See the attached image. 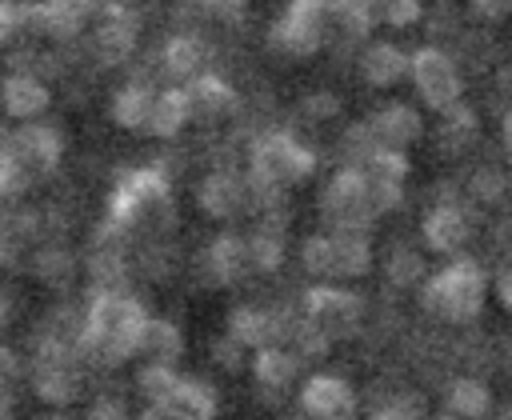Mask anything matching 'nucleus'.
<instances>
[{"instance_id":"1","label":"nucleus","mask_w":512,"mask_h":420,"mask_svg":"<svg viewBox=\"0 0 512 420\" xmlns=\"http://www.w3.org/2000/svg\"><path fill=\"white\" fill-rule=\"evenodd\" d=\"M148 324V308L120 292V288H96L92 300L80 308V360L84 364H124L140 352Z\"/></svg>"},{"instance_id":"2","label":"nucleus","mask_w":512,"mask_h":420,"mask_svg":"<svg viewBox=\"0 0 512 420\" xmlns=\"http://www.w3.org/2000/svg\"><path fill=\"white\" fill-rule=\"evenodd\" d=\"M28 384L48 408H68L84 388V360H80L76 340L40 332L36 344H32Z\"/></svg>"},{"instance_id":"3","label":"nucleus","mask_w":512,"mask_h":420,"mask_svg":"<svg viewBox=\"0 0 512 420\" xmlns=\"http://www.w3.org/2000/svg\"><path fill=\"white\" fill-rule=\"evenodd\" d=\"M316 168V156L312 148H304L296 136L288 132H268L256 140L252 148V160H248V196L256 200H272L284 184H296L304 176H312Z\"/></svg>"},{"instance_id":"4","label":"nucleus","mask_w":512,"mask_h":420,"mask_svg":"<svg viewBox=\"0 0 512 420\" xmlns=\"http://www.w3.org/2000/svg\"><path fill=\"white\" fill-rule=\"evenodd\" d=\"M160 208H168V176L160 168H132L108 192L104 232L124 236V232H132L140 220H148Z\"/></svg>"},{"instance_id":"5","label":"nucleus","mask_w":512,"mask_h":420,"mask_svg":"<svg viewBox=\"0 0 512 420\" xmlns=\"http://www.w3.org/2000/svg\"><path fill=\"white\" fill-rule=\"evenodd\" d=\"M484 272L472 264V260H456V264H448L444 272H436L432 280H428V288H424V304L436 312V316H444V320H452V324H468L480 308H484Z\"/></svg>"},{"instance_id":"6","label":"nucleus","mask_w":512,"mask_h":420,"mask_svg":"<svg viewBox=\"0 0 512 420\" xmlns=\"http://www.w3.org/2000/svg\"><path fill=\"white\" fill-rule=\"evenodd\" d=\"M0 148H8L32 176L44 184L64 164V132L48 120H24L16 128H0Z\"/></svg>"},{"instance_id":"7","label":"nucleus","mask_w":512,"mask_h":420,"mask_svg":"<svg viewBox=\"0 0 512 420\" xmlns=\"http://www.w3.org/2000/svg\"><path fill=\"white\" fill-rule=\"evenodd\" d=\"M324 216L332 220V228H360V232H368L376 208L368 200V176H364V168L352 164V168H340L328 180V188H324Z\"/></svg>"},{"instance_id":"8","label":"nucleus","mask_w":512,"mask_h":420,"mask_svg":"<svg viewBox=\"0 0 512 420\" xmlns=\"http://www.w3.org/2000/svg\"><path fill=\"white\" fill-rule=\"evenodd\" d=\"M136 32H140V20L128 4L120 0H100L96 16H92V56L100 64H120L132 56L136 48Z\"/></svg>"},{"instance_id":"9","label":"nucleus","mask_w":512,"mask_h":420,"mask_svg":"<svg viewBox=\"0 0 512 420\" xmlns=\"http://www.w3.org/2000/svg\"><path fill=\"white\" fill-rule=\"evenodd\" d=\"M328 16H332V4H328V0H292L288 12L276 20L272 40H276L284 52H292V56H308V52L320 48Z\"/></svg>"},{"instance_id":"10","label":"nucleus","mask_w":512,"mask_h":420,"mask_svg":"<svg viewBox=\"0 0 512 420\" xmlns=\"http://www.w3.org/2000/svg\"><path fill=\"white\" fill-rule=\"evenodd\" d=\"M408 76L416 80V92L424 96L428 108H456L460 104V76L456 64L440 52V48H420L416 56H408Z\"/></svg>"},{"instance_id":"11","label":"nucleus","mask_w":512,"mask_h":420,"mask_svg":"<svg viewBox=\"0 0 512 420\" xmlns=\"http://www.w3.org/2000/svg\"><path fill=\"white\" fill-rule=\"evenodd\" d=\"M96 8L100 0H40L32 8H20V16L24 24H32V32L48 40H72L92 24Z\"/></svg>"},{"instance_id":"12","label":"nucleus","mask_w":512,"mask_h":420,"mask_svg":"<svg viewBox=\"0 0 512 420\" xmlns=\"http://www.w3.org/2000/svg\"><path fill=\"white\" fill-rule=\"evenodd\" d=\"M52 104V88L40 72L32 68H12L4 80H0V108L12 124H24V120H40Z\"/></svg>"},{"instance_id":"13","label":"nucleus","mask_w":512,"mask_h":420,"mask_svg":"<svg viewBox=\"0 0 512 420\" xmlns=\"http://www.w3.org/2000/svg\"><path fill=\"white\" fill-rule=\"evenodd\" d=\"M360 312H364V304L352 292H344V288L320 284V288H308V296H304V320H312L316 328H324L332 340L344 336V332H352L360 324Z\"/></svg>"},{"instance_id":"14","label":"nucleus","mask_w":512,"mask_h":420,"mask_svg":"<svg viewBox=\"0 0 512 420\" xmlns=\"http://www.w3.org/2000/svg\"><path fill=\"white\" fill-rule=\"evenodd\" d=\"M300 408L312 420H352L356 416V396L340 376H312L300 388Z\"/></svg>"},{"instance_id":"15","label":"nucleus","mask_w":512,"mask_h":420,"mask_svg":"<svg viewBox=\"0 0 512 420\" xmlns=\"http://www.w3.org/2000/svg\"><path fill=\"white\" fill-rule=\"evenodd\" d=\"M24 264L48 288H68L72 276H76V256H72V248L64 240H36L28 248V256H24Z\"/></svg>"},{"instance_id":"16","label":"nucleus","mask_w":512,"mask_h":420,"mask_svg":"<svg viewBox=\"0 0 512 420\" xmlns=\"http://www.w3.org/2000/svg\"><path fill=\"white\" fill-rule=\"evenodd\" d=\"M228 336H232L240 348H252V352H256V348H264V344H276V340L284 336V324H280V316L244 304V308H232V316H228Z\"/></svg>"},{"instance_id":"17","label":"nucleus","mask_w":512,"mask_h":420,"mask_svg":"<svg viewBox=\"0 0 512 420\" xmlns=\"http://www.w3.org/2000/svg\"><path fill=\"white\" fill-rule=\"evenodd\" d=\"M164 408L172 420H216V392L196 376H176Z\"/></svg>"},{"instance_id":"18","label":"nucleus","mask_w":512,"mask_h":420,"mask_svg":"<svg viewBox=\"0 0 512 420\" xmlns=\"http://www.w3.org/2000/svg\"><path fill=\"white\" fill-rule=\"evenodd\" d=\"M196 200H200V208H204L208 216L228 220V216H236V212L248 204V188H244V180H236L232 172H212V176L200 180Z\"/></svg>"},{"instance_id":"19","label":"nucleus","mask_w":512,"mask_h":420,"mask_svg":"<svg viewBox=\"0 0 512 420\" xmlns=\"http://www.w3.org/2000/svg\"><path fill=\"white\" fill-rule=\"evenodd\" d=\"M204 268L216 284H236L252 272V260H248V244L240 236H216L204 252Z\"/></svg>"},{"instance_id":"20","label":"nucleus","mask_w":512,"mask_h":420,"mask_svg":"<svg viewBox=\"0 0 512 420\" xmlns=\"http://www.w3.org/2000/svg\"><path fill=\"white\" fill-rule=\"evenodd\" d=\"M192 120V108H188V96H184V88H160L156 96H152V108H148V124H144V132H152V136H160V140H172V136H180V128Z\"/></svg>"},{"instance_id":"21","label":"nucleus","mask_w":512,"mask_h":420,"mask_svg":"<svg viewBox=\"0 0 512 420\" xmlns=\"http://www.w3.org/2000/svg\"><path fill=\"white\" fill-rule=\"evenodd\" d=\"M424 244L428 248H436V252H456L460 244H464V236H468V216L456 208V204H436V208H428V216H424Z\"/></svg>"},{"instance_id":"22","label":"nucleus","mask_w":512,"mask_h":420,"mask_svg":"<svg viewBox=\"0 0 512 420\" xmlns=\"http://www.w3.org/2000/svg\"><path fill=\"white\" fill-rule=\"evenodd\" d=\"M332 276H364L372 268V244L360 228H332Z\"/></svg>"},{"instance_id":"23","label":"nucleus","mask_w":512,"mask_h":420,"mask_svg":"<svg viewBox=\"0 0 512 420\" xmlns=\"http://www.w3.org/2000/svg\"><path fill=\"white\" fill-rule=\"evenodd\" d=\"M152 96H156V88H152V84H144V80H128V84H120V88L112 92L108 116H112L120 128H128V132H144V124H148V108H152Z\"/></svg>"},{"instance_id":"24","label":"nucleus","mask_w":512,"mask_h":420,"mask_svg":"<svg viewBox=\"0 0 512 420\" xmlns=\"http://www.w3.org/2000/svg\"><path fill=\"white\" fill-rule=\"evenodd\" d=\"M368 128H372L376 144H384V148H404V144H412V140L420 136V116H416V108H408V104H388V108H380V112L368 120Z\"/></svg>"},{"instance_id":"25","label":"nucleus","mask_w":512,"mask_h":420,"mask_svg":"<svg viewBox=\"0 0 512 420\" xmlns=\"http://www.w3.org/2000/svg\"><path fill=\"white\" fill-rule=\"evenodd\" d=\"M184 96H188L192 116H220V112H228V108L236 104L232 84L220 80V76H212V72H196V76L188 80Z\"/></svg>"},{"instance_id":"26","label":"nucleus","mask_w":512,"mask_h":420,"mask_svg":"<svg viewBox=\"0 0 512 420\" xmlns=\"http://www.w3.org/2000/svg\"><path fill=\"white\" fill-rule=\"evenodd\" d=\"M160 64H164V72L172 80H192L200 72V64H204V44L196 36H188V32H176V36L164 40Z\"/></svg>"},{"instance_id":"27","label":"nucleus","mask_w":512,"mask_h":420,"mask_svg":"<svg viewBox=\"0 0 512 420\" xmlns=\"http://www.w3.org/2000/svg\"><path fill=\"white\" fill-rule=\"evenodd\" d=\"M360 72H364V80L372 88H388L408 72V56L396 44H372L364 52V60H360Z\"/></svg>"},{"instance_id":"28","label":"nucleus","mask_w":512,"mask_h":420,"mask_svg":"<svg viewBox=\"0 0 512 420\" xmlns=\"http://www.w3.org/2000/svg\"><path fill=\"white\" fill-rule=\"evenodd\" d=\"M140 352H148L152 360L160 364H176L180 352H184V336L172 320H160V316H148L144 324V340H140Z\"/></svg>"},{"instance_id":"29","label":"nucleus","mask_w":512,"mask_h":420,"mask_svg":"<svg viewBox=\"0 0 512 420\" xmlns=\"http://www.w3.org/2000/svg\"><path fill=\"white\" fill-rule=\"evenodd\" d=\"M252 372H256V380L264 388H284L296 376V356L288 348H280V344H264L252 356Z\"/></svg>"},{"instance_id":"30","label":"nucleus","mask_w":512,"mask_h":420,"mask_svg":"<svg viewBox=\"0 0 512 420\" xmlns=\"http://www.w3.org/2000/svg\"><path fill=\"white\" fill-rule=\"evenodd\" d=\"M492 408V392L480 384V380H456L452 388H448V412H456L460 420H476V416H484Z\"/></svg>"},{"instance_id":"31","label":"nucleus","mask_w":512,"mask_h":420,"mask_svg":"<svg viewBox=\"0 0 512 420\" xmlns=\"http://www.w3.org/2000/svg\"><path fill=\"white\" fill-rule=\"evenodd\" d=\"M20 376H24V360L16 356V348L0 344V420H12L16 416Z\"/></svg>"},{"instance_id":"32","label":"nucleus","mask_w":512,"mask_h":420,"mask_svg":"<svg viewBox=\"0 0 512 420\" xmlns=\"http://www.w3.org/2000/svg\"><path fill=\"white\" fill-rule=\"evenodd\" d=\"M248 244V260H252V268L256 272H276L280 268V260H284V240H280V232L276 228H260L252 240H244Z\"/></svg>"},{"instance_id":"33","label":"nucleus","mask_w":512,"mask_h":420,"mask_svg":"<svg viewBox=\"0 0 512 420\" xmlns=\"http://www.w3.org/2000/svg\"><path fill=\"white\" fill-rule=\"evenodd\" d=\"M176 368L172 364H160V360H148L140 372H136V384H140V396L148 400V404H164V396L172 392V384H176Z\"/></svg>"},{"instance_id":"34","label":"nucleus","mask_w":512,"mask_h":420,"mask_svg":"<svg viewBox=\"0 0 512 420\" xmlns=\"http://www.w3.org/2000/svg\"><path fill=\"white\" fill-rule=\"evenodd\" d=\"M300 264H304V272H312V276H332V236H328V232L308 236L304 248H300Z\"/></svg>"},{"instance_id":"35","label":"nucleus","mask_w":512,"mask_h":420,"mask_svg":"<svg viewBox=\"0 0 512 420\" xmlns=\"http://www.w3.org/2000/svg\"><path fill=\"white\" fill-rule=\"evenodd\" d=\"M84 420H128V404H124L120 396H112V392H100V396L88 404Z\"/></svg>"},{"instance_id":"36","label":"nucleus","mask_w":512,"mask_h":420,"mask_svg":"<svg viewBox=\"0 0 512 420\" xmlns=\"http://www.w3.org/2000/svg\"><path fill=\"white\" fill-rule=\"evenodd\" d=\"M388 276H392V284H416V276H420V256H412V252H396L392 260H388Z\"/></svg>"},{"instance_id":"37","label":"nucleus","mask_w":512,"mask_h":420,"mask_svg":"<svg viewBox=\"0 0 512 420\" xmlns=\"http://www.w3.org/2000/svg\"><path fill=\"white\" fill-rule=\"evenodd\" d=\"M380 20H388V24H396V28L416 24V20H420V0H384Z\"/></svg>"},{"instance_id":"38","label":"nucleus","mask_w":512,"mask_h":420,"mask_svg":"<svg viewBox=\"0 0 512 420\" xmlns=\"http://www.w3.org/2000/svg\"><path fill=\"white\" fill-rule=\"evenodd\" d=\"M20 24H24V16H20V4H12V0H0V48H8V44L16 40Z\"/></svg>"},{"instance_id":"39","label":"nucleus","mask_w":512,"mask_h":420,"mask_svg":"<svg viewBox=\"0 0 512 420\" xmlns=\"http://www.w3.org/2000/svg\"><path fill=\"white\" fill-rule=\"evenodd\" d=\"M196 4H200L204 12H212V16H240L248 0H196Z\"/></svg>"},{"instance_id":"40","label":"nucleus","mask_w":512,"mask_h":420,"mask_svg":"<svg viewBox=\"0 0 512 420\" xmlns=\"http://www.w3.org/2000/svg\"><path fill=\"white\" fill-rule=\"evenodd\" d=\"M472 8H476L480 16H488V20H496V16H504V12L512 8V0H472Z\"/></svg>"},{"instance_id":"41","label":"nucleus","mask_w":512,"mask_h":420,"mask_svg":"<svg viewBox=\"0 0 512 420\" xmlns=\"http://www.w3.org/2000/svg\"><path fill=\"white\" fill-rule=\"evenodd\" d=\"M236 352H240V344H236L232 336L216 344V360H220V364H228V368H236V364H240V356H236Z\"/></svg>"},{"instance_id":"42","label":"nucleus","mask_w":512,"mask_h":420,"mask_svg":"<svg viewBox=\"0 0 512 420\" xmlns=\"http://www.w3.org/2000/svg\"><path fill=\"white\" fill-rule=\"evenodd\" d=\"M496 296H500V304L512 312V268L500 272V280H496Z\"/></svg>"},{"instance_id":"43","label":"nucleus","mask_w":512,"mask_h":420,"mask_svg":"<svg viewBox=\"0 0 512 420\" xmlns=\"http://www.w3.org/2000/svg\"><path fill=\"white\" fill-rule=\"evenodd\" d=\"M132 420H172V416H168V408H164V404H148V400H144V408H140Z\"/></svg>"},{"instance_id":"44","label":"nucleus","mask_w":512,"mask_h":420,"mask_svg":"<svg viewBox=\"0 0 512 420\" xmlns=\"http://www.w3.org/2000/svg\"><path fill=\"white\" fill-rule=\"evenodd\" d=\"M308 112H312V116H332V112H336V100L320 92V100H308Z\"/></svg>"},{"instance_id":"45","label":"nucleus","mask_w":512,"mask_h":420,"mask_svg":"<svg viewBox=\"0 0 512 420\" xmlns=\"http://www.w3.org/2000/svg\"><path fill=\"white\" fill-rule=\"evenodd\" d=\"M8 320H12V300H8V292L0 288V336H4V328H8Z\"/></svg>"},{"instance_id":"46","label":"nucleus","mask_w":512,"mask_h":420,"mask_svg":"<svg viewBox=\"0 0 512 420\" xmlns=\"http://www.w3.org/2000/svg\"><path fill=\"white\" fill-rule=\"evenodd\" d=\"M40 420H72V416H64V412H48V416H40Z\"/></svg>"},{"instance_id":"47","label":"nucleus","mask_w":512,"mask_h":420,"mask_svg":"<svg viewBox=\"0 0 512 420\" xmlns=\"http://www.w3.org/2000/svg\"><path fill=\"white\" fill-rule=\"evenodd\" d=\"M432 420H460L456 412H440V416H432Z\"/></svg>"}]
</instances>
